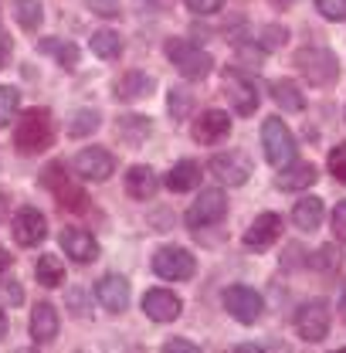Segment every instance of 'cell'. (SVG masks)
<instances>
[{"label":"cell","instance_id":"obj_1","mask_svg":"<svg viewBox=\"0 0 346 353\" xmlns=\"http://www.w3.org/2000/svg\"><path fill=\"white\" fill-rule=\"evenodd\" d=\"M51 139H54V123L48 109H28L14 130V143L21 153H41L51 146Z\"/></svg>","mask_w":346,"mask_h":353},{"label":"cell","instance_id":"obj_2","mask_svg":"<svg viewBox=\"0 0 346 353\" xmlns=\"http://www.w3.org/2000/svg\"><path fill=\"white\" fill-rule=\"evenodd\" d=\"M167 58L173 61V68H176L183 79H190V82L207 79L211 68H214V58H211L204 48L187 41V38H170V41H167Z\"/></svg>","mask_w":346,"mask_h":353},{"label":"cell","instance_id":"obj_3","mask_svg":"<svg viewBox=\"0 0 346 353\" xmlns=\"http://www.w3.org/2000/svg\"><path fill=\"white\" fill-rule=\"evenodd\" d=\"M261 146H265V160L272 167H278V170L296 160V136H292V130L278 116L261 123Z\"/></svg>","mask_w":346,"mask_h":353},{"label":"cell","instance_id":"obj_4","mask_svg":"<svg viewBox=\"0 0 346 353\" xmlns=\"http://www.w3.org/2000/svg\"><path fill=\"white\" fill-rule=\"evenodd\" d=\"M329 323H333V312H329V303H326V299L303 303V306H299V312H296V333H299L303 340H309V343L326 340Z\"/></svg>","mask_w":346,"mask_h":353},{"label":"cell","instance_id":"obj_5","mask_svg":"<svg viewBox=\"0 0 346 353\" xmlns=\"http://www.w3.org/2000/svg\"><path fill=\"white\" fill-rule=\"evenodd\" d=\"M296 65H299V72H303L312 85H326V82H333V79L340 75L333 51L316 48V44H312V48H303V51L296 54Z\"/></svg>","mask_w":346,"mask_h":353},{"label":"cell","instance_id":"obj_6","mask_svg":"<svg viewBox=\"0 0 346 353\" xmlns=\"http://www.w3.org/2000/svg\"><path fill=\"white\" fill-rule=\"evenodd\" d=\"M44 187L58 197V204L61 208H68V211H85V194L68 180V174H65V167L61 163H51L48 170H44Z\"/></svg>","mask_w":346,"mask_h":353},{"label":"cell","instance_id":"obj_7","mask_svg":"<svg viewBox=\"0 0 346 353\" xmlns=\"http://www.w3.org/2000/svg\"><path fill=\"white\" fill-rule=\"evenodd\" d=\"M227 214V197L221 190H201V197L190 204L187 211V224L197 231V228H211Z\"/></svg>","mask_w":346,"mask_h":353},{"label":"cell","instance_id":"obj_8","mask_svg":"<svg viewBox=\"0 0 346 353\" xmlns=\"http://www.w3.org/2000/svg\"><path fill=\"white\" fill-rule=\"evenodd\" d=\"M224 309L238 319V323H255L261 312H265V303H261V296L255 289H248V285H231L227 292H224Z\"/></svg>","mask_w":346,"mask_h":353},{"label":"cell","instance_id":"obj_9","mask_svg":"<svg viewBox=\"0 0 346 353\" xmlns=\"http://www.w3.org/2000/svg\"><path fill=\"white\" fill-rule=\"evenodd\" d=\"M153 272L167 282H183L194 275V255L187 248H160L153 259Z\"/></svg>","mask_w":346,"mask_h":353},{"label":"cell","instance_id":"obj_10","mask_svg":"<svg viewBox=\"0 0 346 353\" xmlns=\"http://www.w3.org/2000/svg\"><path fill=\"white\" fill-rule=\"evenodd\" d=\"M75 170H79V176H85V180L102 183V180H109V176L116 174V157L109 150H102V146H92V150H82L75 157Z\"/></svg>","mask_w":346,"mask_h":353},{"label":"cell","instance_id":"obj_11","mask_svg":"<svg viewBox=\"0 0 346 353\" xmlns=\"http://www.w3.org/2000/svg\"><path fill=\"white\" fill-rule=\"evenodd\" d=\"M211 174H214L217 180H224V183H231V187H241V183L252 176V160H248L245 153H238V150L217 153L214 160H211Z\"/></svg>","mask_w":346,"mask_h":353},{"label":"cell","instance_id":"obj_12","mask_svg":"<svg viewBox=\"0 0 346 353\" xmlns=\"http://www.w3.org/2000/svg\"><path fill=\"white\" fill-rule=\"evenodd\" d=\"M44 238H48V221H44V214L34 211V208H21L14 214V241L24 245V248H34V245H41Z\"/></svg>","mask_w":346,"mask_h":353},{"label":"cell","instance_id":"obj_13","mask_svg":"<svg viewBox=\"0 0 346 353\" xmlns=\"http://www.w3.org/2000/svg\"><path fill=\"white\" fill-rule=\"evenodd\" d=\"M58 241H61L65 255L75 259L79 265L95 262V259H99V245H95V238H92L88 231H82V228H65V231L58 234Z\"/></svg>","mask_w":346,"mask_h":353},{"label":"cell","instance_id":"obj_14","mask_svg":"<svg viewBox=\"0 0 346 353\" xmlns=\"http://www.w3.org/2000/svg\"><path fill=\"white\" fill-rule=\"evenodd\" d=\"M224 88H227V95H231L238 116H252V112L258 109V92H255V82H252V79H245V75H238V72H227V75H224Z\"/></svg>","mask_w":346,"mask_h":353},{"label":"cell","instance_id":"obj_15","mask_svg":"<svg viewBox=\"0 0 346 353\" xmlns=\"http://www.w3.org/2000/svg\"><path fill=\"white\" fill-rule=\"evenodd\" d=\"M180 309H183L180 296H173L167 289H150V292L143 296V312H146L150 319H156V323H170V319H176Z\"/></svg>","mask_w":346,"mask_h":353},{"label":"cell","instance_id":"obj_16","mask_svg":"<svg viewBox=\"0 0 346 353\" xmlns=\"http://www.w3.org/2000/svg\"><path fill=\"white\" fill-rule=\"evenodd\" d=\"M282 234V218L278 214H258L252 221V228L245 231V245L255 248V252H265L268 245H275Z\"/></svg>","mask_w":346,"mask_h":353},{"label":"cell","instance_id":"obj_17","mask_svg":"<svg viewBox=\"0 0 346 353\" xmlns=\"http://www.w3.org/2000/svg\"><path fill=\"white\" fill-rule=\"evenodd\" d=\"M227 132H231V119H227V112H221V109H207V112H201V119L194 123V139H197V143H204V146L221 143Z\"/></svg>","mask_w":346,"mask_h":353},{"label":"cell","instance_id":"obj_18","mask_svg":"<svg viewBox=\"0 0 346 353\" xmlns=\"http://www.w3.org/2000/svg\"><path fill=\"white\" fill-rule=\"evenodd\" d=\"M95 296H99V303L109 309V312H123V309L130 306V282L123 275H105L95 285Z\"/></svg>","mask_w":346,"mask_h":353},{"label":"cell","instance_id":"obj_19","mask_svg":"<svg viewBox=\"0 0 346 353\" xmlns=\"http://www.w3.org/2000/svg\"><path fill=\"white\" fill-rule=\"evenodd\" d=\"M275 183H278V190H305V187L316 183V167H312V163H296V160H292L289 167L278 170Z\"/></svg>","mask_w":346,"mask_h":353},{"label":"cell","instance_id":"obj_20","mask_svg":"<svg viewBox=\"0 0 346 353\" xmlns=\"http://www.w3.org/2000/svg\"><path fill=\"white\" fill-rule=\"evenodd\" d=\"M156 187H160V180H156V174H153L150 167H130L126 190H130L132 201H150V197L156 194Z\"/></svg>","mask_w":346,"mask_h":353},{"label":"cell","instance_id":"obj_21","mask_svg":"<svg viewBox=\"0 0 346 353\" xmlns=\"http://www.w3.org/2000/svg\"><path fill=\"white\" fill-rule=\"evenodd\" d=\"M31 336L38 343H48V340L58 336V312H54L51 303H41V306L31 312Z\"/></svg>","mask_w":346,"mask_h":353},{"label":"cell","instance_id":"obj_22","mask_svg":"<svg viewBox=\"0 0 346 353\" xmlns=\"http://www.w3.org/2000/svg\"><path fill=\"white\" fill-rule=\"evenodd\" d=\"M201 183V167L194 163V160H180L176 167H173L170 174H167V187H170L173 194H183V190H194Z\"/></svg>","mask_w":346,"mask_h":353},{"label":"cell","instance_id":"obj_23","mask_svg":"<svg viewBox=\"0 0 346 353\" xmlns=\"http://www.w3.org/2000/svg\"><path fill=\"white\" fill-rule=\"evenodd\" d=\"M268 92H272V99L282 105V112H303V109H305L303 92H299V85H296V82H289V79L272 82V85H268Z\"/></svg>","mask_w":346,"mask_h":353},{"label":"cell","instance_id":"obj_24","mask_svg":"<svg viewBox=\"0 0 346 353\" xmlns=\"http://www.w3.org/2000/svg\"><path fill=\"white\" fill-rule=\"evenodd\" d=\"M292 221H296V228H303V231H316L319 221H323V201H319V197H303V201L292 208Z\"/></svg>","mask_w":346,"mask_h":353},{"label":"cell","instance_id":"obj_25","mask_svg":"<svg viewBox=\"0 0 346 353\" xmlns=\"http://www.w3.org/2000/svg\"><path fill=\"white\" fill-rule=\"evenodd\" d=\"M150 88H153V79H150V75L126 72V75L116 82V95H119V99H143V95H150Z\"/></svg>","mask_w":346,"mask_h":353},{"label":"cell","instance_id":"obj_26","mask_svg":"<svg viewBox=\"0 0 346 353\" xmlns=\"http://www.w3.org/2000/svg\"><path fill=\"white\" fill-rule=\"evenodd\" d=\"M34 275H38V282L48 285V289H58L61 282H65V265L58 262L54 255H41L38 265H34Z\"/></svg>","mask_w":346,"mask_h":353},{"label":"cell","instance_id":"obj_27","mask_svg":"<svg viewBox=\"0 0 346 353\" xmlns=\"http://www.w3.org/2000/svg\"><path fill=\"white\" fill-rule=\"evenodd\" d=\"M14 14H17V24L24 31H38L44 21V10L38 0H14Z\"/></svg>","mask_w":346,"mask_h":353},{"label":"cell","instance_id":"obj_28","mask_svg":"<svg viewBox=\"0 0 346 353\" xmlns=\"http://www.w3.org/2000/svg\"><path fill=\"white\" fill-rule=\"evenodd\" d=\"M38 48L48 51V54H54L61 68H75V65H79V48H75V44H65V41H58V38H44Z\"/></svg>","mask_w":346,"mask_h":353},{"label":"cell","instance_id":"obj_29","mask_svg":"<svg viewBox=\"0 0 346 353\" xmlns=\"http://www.w3.org/2000/svg\"><path fill=\"white\" fill-rule=\"evenodd\" d=\"M92 51H95L99 58H116V54L123 51V41H119L116 31H95V34H92Z\"/></svg>","mask_w":346,"mask_h":353},{"label":"cell","instance_id":"obj_30","mask_svg":"<svg viewBox=\"0 0 346 353\" xmlns=\"http://www.w3.org/2000/svg\"><path fill=\"white\" fill-rule=\"evenodd\" d=\"M17 105H21V92L0 85V126H10V119L17 116Z\"/></svg>","mask_w":346,"mask_h":353},{"label":"cell","instance_id":"obj_31","mask_svg":"<svg viewBox=\"0 0 346 353\" xmlns=\"http://www.w3.org/2000/svg\"><path fill=\"white\" fill-rule=\"evenodd\" d=\"M92 130H99V116H95V112H88V109L75 112V119H72L68 132H72V136H85V132H92Z\"/></svg>","mask_w":346,"mask_h":353},{"label":"cell","instance_id":"obj_32","mask_svg":"<svg viewBox=\"0 0 346 353\" xmlns=\"http://www.w3.org/2000/svg\"><path fill=\"white\" fill-rule=\"evenodd\" d=\"M329 174L336 176L340 183H346V143L329 150Z\"/></svg>","mask_w":346,"mask_h":353},{"label":"cell","instance_id":"obj_33","mask_svg":"<svg viewBox=\"0 0 346 353\" xmlns=\"http://www.w3.org/2000/svg\"><path fill=\"white\" fill-rule=\"evenodd\" d=\"M316 10L326 21H346V0H316Z\"/></svg>","mask_w":346,"mask_h":353},{"label":"cell","instance_id":"obj_34","mask_svg":"<svg viewBox=\"0 0 346 353\" xmlns=\"http://www.w3.org/2000/svg\"><path fill=\"white\" fill-rule=\"evenodd\" d=\"M190 105H194L190 92H183V88L170 92V112H173V119H183V116L190 112Z\"/></svg>","mask_w":346,"mask_h":353},{"label":"cell","instance_id":"obj_35","mask_svg":"<svg viewBox=\"0 0 346 353\" xmlns=\"http://www.w3.org/2000/svg\"><path fill=\"white\" fill-rule=\"evenodd\" d=\"M21 299H24V292H21V285H17V282H0V303L17 306Z\"/></svg>","mask_w":346,"mask_h":353},{"label":"cell","instance_id":"obj_36","mask_svg":"<svg viewBox=\"0 0 346 353\" xmlns=\"http://www.w3.org/2000/svg\"><path fill=\"white\" fill-rule=\"evenodd\" d=\"M92 3V14H102V17H119V0H88Z\"/></svg>","mask_w":346,"mask_h":353},{"label":"cell","instance_id":"obj_37","mask_svg":"<svg viewBox=\"0 0 346 353\" xmlns=\"http://www.w3.org/2000/svg\"><path fill=\"white\" fill-rule=\"evenodd\" d=\"M333 234H336L340 241H346V201H340L336 211H333Z\"/></svg>","mask_w":346,"mask_h":353},{"label":"cell","instance_id":"obj_38","mask_svg":"<svg viewBox=\"0 0 346 353\" xmlns=\"http://www.w3.org/2000/svg\"><path fill=\"white\" fill-rule=\"evenodd\" d=\"M265 48H278V44H285V38H289V31L285 28H265Z\"/></svg>","mask_w":346,"mask_h":353},{"label":"cell","instance_id":"obj_39","mask_svg":"<svg viewBox=\"0 0 346 353\" xmlns=\"http://www.w3.org/2000/svg\"><path fill=\"white\" fill-rule=\"evenodd\" d=\"M221 3L224 0H187V7L194 14H214V10H221Z\"/></svg>","mask_w":346,"mask_h":353},{"label":"cell","instance_id":"obj_40","mask_svg":"<svg viewBox=\"0 0 346 353\" xmlns=\"http://www.w3.org/2000/svg\"><path fill=\"white\" fill-rule=\"evenodd\" d=\"M316 268H340V252H333V248H323L319 252V262H316Z\"/></svg>","mask_w":346,"mask_h":353},{"label":"cell","instance_id":"obj_41","mask_svg":"<svg viewBox=\"0 0 346 353\" xmlns=\"http://www.w3.org/2000/svg\"><path fill=\"white\" fill-rule=\"evenodd\" d=\"M163 350L167 353H197V347L187 343V340H170V343H163Z\"/></svg>","mask_w":346,"mask_h":353},{"label":"cell","instance_id":"obj_42","mask_svg":"<svg viewBox=\"0 0 346 353\" xmlns=\"http://www.w3.org/2000/svg\"><path fill=\"white\" fill-rule=\"evenodd\" d=\"M7 58H10V34L0 31V68L7 65Z\"/></svg>","mask_w":346,"mask_h":353},{"label":"cell","instance_id":"obj_43","mask_svg":"<svg viewBox=\"0 0 346 353\" xmlns=\"http://www.w3.org/2000/svg\"><path fill=\"white\" fill-rule=\"evenodd\" d=\"M7 265H10V255H7V252H3V248H0V272H3V268H7Z\"/></svg>","mask_w":346,"mask_h":353},{"label":"cell","instance_id":"obj_44","mask_svg":"<svg viewBox=\"0 0 346 353\" xmlns=\"http://www.w3.org/2000/svg\"><path fill=\"white\" fill-rule=\"evenodd\" d=\"M3 333H7V316H3V309H0V340H3Z\"/></svg>","mask_w":346,"mask_h":353},{"label":"cell","instance_id":"obj_45","mask_svg":"<svg viewBox=\"0 0 346 353\" xmlns=\"http://www.w3.org/2000/svg\"><path fill=\"white\" fill-rule=\"evenodd\" d=\"M0 214H3V197H0Z\"/></svg>","mask_w":346,"mask_h":353}]
</instances>
